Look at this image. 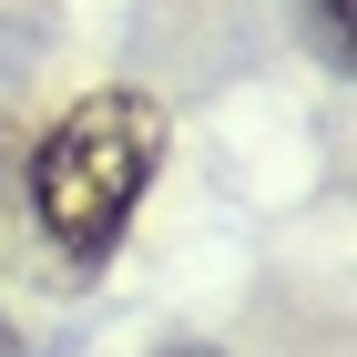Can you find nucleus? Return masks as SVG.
I'll list each match as a JSON object with an SVG mask.
<instances>
[{
	"mask_svg": "<svg viewBox=\"0 0 357 357\" xmlns=\"http://www.w3.org/2000/svg\"><path fill=\"white\" fill-rule=\"evenodd\" d=\"M306 41H317V61H327V72H347V61H357V31H347V0H306Z\"/></svg>",
	"mask_w": 357,
	"mask_h": 357,
	"instance_id": "f03ea898",
	"label": "nucleus"
},
{
	"mask_svg": "<svg viewBox=\"0 0 357 357\" xmlns=\"http://www.w3.org/2000/svg\"><path fill=\"white\" fill-rule=\"evenodd\" d=\"M153 357H225V347H204V337H174V347H153Z\"/></svg>",
	"mask_w": 357,
	"mask_h": 357,
	"instance_id": "7ed1b4c3",
	"label": "nucleus"
},
{
	"mask_svg": "<svg viewBox=\"0 0 357 357\" xmlns=\"http://www.w3.org/2000/svg\"><path fill=\"white\" fill-rule=\"evenodd\" d=\"M164 153H174V112L143 82H92L41 123V143L21 164V204H31V235L52 245L61 275H102L123 255Z\"/></svg>",
	"mask_w": 357,
	"mask_h": 357,
	"instance_id": "f257e3e1",
	"label": "nucleus"
}]
</instances>
